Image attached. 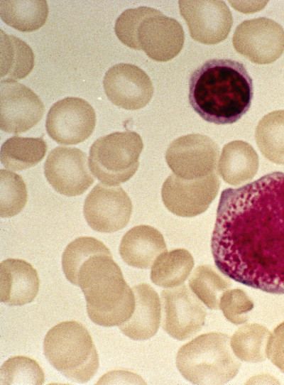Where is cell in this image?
<instances>
[{
    "instance_id": "cell-1",
    "label": "cell",
    "mask_w": 284,
    "mask_h": 385,
    "mask_svg": "<svg viewBox=\"0 0 284 385\" xmlns=\"http://www.w3.org/2000/svg\"><path fill=\"white\" fill-rule=\"evenodd\" d=\"M218 269L239 283L284 294V173L222 192L211 239Z\"/></svg>"
},
{
    "instance_id": "cell-2",
    "label": "cell",
    "mask_w": 284,
    "mask_h": 385,
    "mask_svg": "<svg viewBox=\"0 0 284 385\" xmlns=\"http://www.w3.org/2000/svg\"><path fill=\"white\" fill-rule=\"evenodd\" d=\"M62 266L66 278L83 292L93 322L112 327L131 318L136 305L133 291L102 242L91 237L76 239L67 248Z\"/></svg>"
},
{
    "instance_id": "cell-3",
    "label": "cell",
    "mask_w": 284,
    "mask_h": 385,
    "mask_svg": "<svg viewBox=\"0 0 284 385\" xmlns=\"http://www.w3.org/2000/svg\"><path fill=\"white\" fill-rule=\"evenodd\" d=\"M253 80L244 64L231 59H211L197 68L189 82V102L205 121L233 124L249 109Z\"/></svg>"
},
{
    "instance_id": "cell-4",
    "label": "cell",
    "mask_w": 284,
    "mask_h": 385,
    "mask_svg": "<svg viewBox=\"0 0 284 385\" xmlns=\"http://www.w3.org/2000/svg\"><path fill=\"white\" fill-rule=\"evenodd\" d=\"M230 337L212 332L182 345L176 356V366L187 380L195 384H223L238 374L239 359L234 354Z\"/></svg>"
},
{
    "instance_id": "cell-5",
    "label": "cell",
    "mask_w": 284,
    "mask_h": 385,
    "mask_svg": "<svg viewBox=\"0 0 284 385\" xmlns=\"http://www.w3.org/2000/svg\"><path fill=\"white\" fill-rule=\"evenodd\" d=\"M44 355L66 378L84 383L97 372L99 355L87 329L75 320L51 327L44 338Z\"/></svg>"
},
{
    "instance_id": "cell-6",
    "label": "cell",
    "mask_w": 284,
    "mask_h": 385,
    "mask_svg": "<svg viewBox=\"0 0 284 385\" xmlns=\"http://www.w3.org/2000/svg\"><path fill=\"white\" fill-rule=\"evenodd\" d=\"M143 148L142 139L135 131H116L102 136L90 147V170L104 185H120L138 170Z\"/></svg>"
},
{
    "instance_id": "cell-7",
    "label": "cell",
    "mask_w": 284,
    "mask_h": 385,
    "mask_svg": "<svg viewBox=\"0 0 284 385\" xmlns=\"http://www.w3.org/2000/svg\"><path fill=\"white\" fill-rule=\"evenodd\" d=\"M219 155L218 145L209 137L192 134L174 140L165 153V160L173 174L194 180L216 172Z\"/></svg>"
},
{
    "instance_id": "cell-8",
    "label": "cell",
    "mask_w": 284,
    "mask_h": 385,
    "mask_svg": "<svg viewBox=\"0 0 284 385\" xmlns=\"http://www.w3.org/2000/svg\"><path fill=\"white\" fill-rule=\"evenodd\" d=\"M232 43L236 51L251 62L270 64L284 51V31L268 18L246 20L236 28Z\"/></svg>"
},
{
    "instance_id": "cell-9",
    "label": "cell",
    "mask_w": 284,
    "mask_h": 385,
    "mask_svg": "<svg viewBox=\"0 0 284 385\" xmlns=\"http://www.w3.org/2000/svg\"><path fill=\"white\" fill-rule=\"evenodd\" d=\"M96 125L94 108L86 100L65 97L50 107L45 128L50 137L60 144L75 145L87 139Z\"/></svg>"
},
{
    "instance_id": "cell-10",
    "label": "cell",
    "mask_w": 284,
    "mask_h": 385,
    "mask_svg": "<svg viewBox=\"0 0 284 385\" xmlns=\"http://www.w3.org/2000/svg\"><path fill=\"white\" fill-rule=\"evenodd\" d=\"M219 187L220 180L216 172L194 180L183 179L173 173L164 182L161 196L170 212L178 216L190 217L207 210Z\"/></svg>"
},
{
    "instance_id": "cell-11",
    "label": "cell",
    "mask_w": 284,
    "mask_h": 385,
    "mask_svg": "<svg viewBox=\"0 0 284 385\" xmlns=\"http://www.w3.org/2000/svg\"><path fill=\"white\" fill-rule=\"evenodd\" d=\"M162 327L172 337L183 340L192 337L204 325L206 310L187 286L161 293Z\"/></svg>"
},
{
    "instance_id": "cell-12",
    "label": "cell",
    "mask_w": 284,
    "mask_h": 385,
    "mask_svg": "<svg viewBox=\"0 0 284 385\" xmlns=\"http://www.w3.org/2000/svg\"><path fill=\"white\" fill-rule=\"evenodd\" d=\"M133 210L131 200L120 186L97 184L87 195L83 213L89 226L103 233H112L124 228Z\"/></svg>"
},
{
    "instance_id": "cell-13",
    "label": "cell",
    "mask_w": 284,
    "mask_h": 385,
    "mask_svg": "<svg viewBox=\"0 0 284 385\" xmlns=\"http://www.w3.org/2000/svg\"><path fill=\"white\" fill-rule=\"evenodd\" d=\"M87 155L77 148L58 146L49 153L44 174L51 186L68 197L83 194L94 182Z\"/></svg>"
},
{
    "instance_id": "cell-14",
    "label": "cell",
    "mask_w": 284,
    "mask_h": 385,
    "mask_svg": "<svg viewBox=\"0 0 284 385\" xmlns=\"http://www.w3.org/2000/svg\"><path fill=\"white\" fill-rule=\"evenodd\" d=\"M45 106L29 87L11 79L0 82V126L18 134L34 127L43 118Z\"/></svg>"
},
{
    "instance_id": "cell-15",
    "label": "cell",
    "mask_w": 284,
    "mask_h": 385,
    "mask_svg": "<svg viewBox=\"0 0 284 385\" xmlns=\"http://www.w3.org/2000/svg\"><path fill=\"white\" fill-rule=\"evenodd\" d=\"M180 12L195 40L215 45L225 40L232 27L231 13L223 1H179Z\"/></svg>"
},
{
    "instance_id": "cell-16",
    "label": "cell",
    "mask_w": 284,
    "mask_h": 385,
    "mask_svg": "<svg viewBox=\"0 0 284 385\" xmlns=\"http://www.w3.org/2000/svg\"><path fill=\"white\" fill-rule=\"evenodd\" d=\"M103 86L114 105L127 110L144 107L151 101L154 87L149 76L140 67L118 63L105 73Z\"/></svg>"
},
{
    "instance_id": "cell-17",
    "label": "cell",
    "mask_w": 284,
    "mask_h": 385,
    "mask_svg": "<svg viewBox=\"0 0 284 385\" xmlns=\"http://www.w3.org/2000/svg\"><path fill=\"white\" fill-rule=\"evenodd\" d=\"M140 50L152 60L166 62L176 57L185 43V33L180 23L162 12L145 18L137 32Z\"/></svg>"
},
{
    "instance_id": "cell-18",
    "label": "cell",
    "mask_w": 284,
    "mask_h": 385,
    "mask_svg": "<svg viewBox=\"0 0 284 385\" xmlns=\"http://www.w3.org/2000/svg\"><path fill=\"white\" fill-rule=\"evenodd\" d=\"M37 271L25 260L7 259L0 264V299L9 306L34 300L39 291Z\"/></svg>"
},
{
    "instance_id": "cell-19",
    "label": "cell",
    "mask_w": 284,
    "mask_h": 385,
    "mask_svg": "<svg viewBox=\"0 0 284 385\" xmlns=\"http://www.w3.org/2000/svg\"><path fill=\"white\" fill-rule=\"evenodd\" d=\"M136 305L131 318L119 327L133 340H146L154 336L160 326L161 303L158 293L148 284L133 287Z\"/></svg>"
},
{
    "instance_id": "cell-20",
    "label": "cell",
    "mask_w": 284,
    "mask_h": 385,
    "mask_svg": "<svg viewBox=\"0 0 284 385\" xmlns=\"http://www.w3.org/2000/svg\"><path fill=\"white\" fill-rule=\"evenodd\" d=\"M167 246L162 234L153 227L138 225L122 237L119 254L124 261L135 268L149 269Z\"/></svg>"
},
{
    "instance_id": "cell-21",
    "label": "cell",
    "mask_w": 284,
    "mask_h": 385,
    "mask_svg": "<svg viewBox=\"0 0 284 385\" xmlns=\"http://www.w3.org/2000/svg\"><path fill=\"white\" fill-rule=\"evenodd\" d=\"M258 165V154L248 143L233 141L223 147L218 172L226 183L239 185L255 176Z\"/></svg>"
},
{
    "instance_id": "cell-22",
    "label": "cell",
    "mask_w": 284,
    "mask_h": 385,
    "mask_svg": "<svg viewBox=\"0 0 284 385\" xmlns=\"http://www.w3.org/2000/svg\"><path fill=\"white\" fill-rule=\"evenodd\" d=\"M49 13L45 0H1L0 16L11 27L21 32H33L47 21Z\"/></svg>"
},
{
    "instance_id": "cell-23",
    "label": "cell",
    "mask_w": 284,
    "mask_h": 385,
    "mask_svg": "<svg viewBox=\"0 0 284 385\" xmlns=\"http://www.w3.org/2000/svg\"><path fill=\"white\" fill-rule=\"evenodd\" d=\"M194 266L192 254L186 249L165 251L151 266V280L163 288H173L183 283Z\"/></svg>"
},
{
    "instance_id": "cell-24",
    "label": "cell",
    "mask_w": 284,
    "mask_h": 385,
    "mask_svg": "<svg viewBox=\"0 0 284 385\" xmlns=\"http://www.w3.org/2000/svg\"><path fill=\"white\" fill-rule=\"evenodd\" d=\"M47 149V143L42 137L13 136L1 147V163L10 170H25L40 163Z\"/></svg>"
},
{
    "instance_id": "cell-25",
    "label": "cell",
    "mask_w": 284,
    "mask_h": 385,
    "mask_svg": "<svg viewBox=\"0 0 284 385\" xmlns=\"http://www.w3.org/2000/svg\"><path fill=\"white\" fill-rule=\"evenodd\" d=\"M1 77L21 80L35 65V55L31 47L14 36L1 30Z\"/></svg>"
},
{
    "instance_id": "cell-26",
    "label": "cell",
    "mask_w": 284,
    "mask_h": 385,
    "mask_svg": "<svg viewBox=\"0 0 284 385\" xmlns=\"http://www.w3.org/2000/svg\"><path fill=\"white\" fill-rule=\"evenodd\" d=\"M271 332L265 326L248 323L231 336L230 344L234 354L247 362H260L268 358Z\"/></svg>"
},
{
    "instance_id": "cell-27",
    "label": "cell",
    "mask_w": 284,
    "mask_h": 385,
    "mask_svg": "<svg viewBox=\"0 0 284 385\" xmlns=\"http://www.w3.org/2000/svg\"><path fill=\"white\" fill-rule=\"evenodd\" d=\"M255 139L266 158L284 164V110H275L263 116L256 128Z\"/></svg>"
},
{
    "instance_id": "cell-28",
    "label": "cell",
    "mask_w": 284,
    "mask_h": 385,
    "mask_svg": "<svg viewBox=\"0 0 284 385\" xmlns=\"http://www.w3.org/2000/svg\"><path fill=\"white\" fill-rule=\"evenodd\" d=\"M188 283L197 297L212 310L219 308L222 294L232 285L229 277L211 265L198 266L192 272Z\"/></svg>"
},
{
    "instance_id": "cell-29",
    "label": "cell",
    "mask_w": 284,
    "mask_h": 385,
    "mask_svg": "<svg viewBox=\"0 0 284 385\" xmlns=\"http://www.w3.org/2000/svg\"><path fill=\"white\" fill-rule=\"evenodd\" d=\"M45 381L42 367L34 359L26 356L8 359L0 369V384L41 385Z\"/></svg>"
},
{
    "instance_id": "cell-30",
    "label": "cell",
    "mask_w": 284,
    "mask_h": 385,
    "mask_svg": "<svg viewBox=\"0 0 284 385\" xmlns=\"http://www.w3.org/2000/svg\"><path fill=\"white\" fill-rule=\"evenodd\" d=\"M28 201L26 185L22 177L10 170H0V215L11 217L18 214Z\"/></svg>"
},
{
    "instance_id": "cell-31",
    "label": "cell",
    "mask_w": 284,
    "mask_h": 385,
    "mask_svg": "<svg viewBox=\"0 0 284 385\" xmlns=\"http://www.w3.org/2000/svg\"><path fill=\"white\" fill-rule=\"evenodd\" d=\"M160 11L148 6L125 10L117 18L114 32L119 40L130 48L140 50L137 32L142 21Z\"/></svg>"
},
{
    "instance_id": "cell-32",
    "label": "cell",
    "mask_w": 284,
    "mask_h": 385,
    "mask_svg": "<svg viewBox=\"0 0 284 385\" xmlns=\"http://www.w3.org/2000/svg\"><path fill=\"white\" fill-rule=\"evenodd\" d=\"M219 308L229 321L240 325L248 320V314L253 308V303L243 290L235 288L222 294Z\"/></svg>"
},
{
    "instance_id": "cell-33",
    "label": "cell",
    "mask_w": 284,
    "mask_h": 385,
    "mask_svg": "<svg viewBox=\"0 0 284 385\" xmlns=\"http://www.w3.org/2000/svg\"><path fill=\"white\" fill-rule=\"evenodd\" d=\"M268 358L284 373V322L279 324L271 334Z\"/></svg>"
}]
</instances>
